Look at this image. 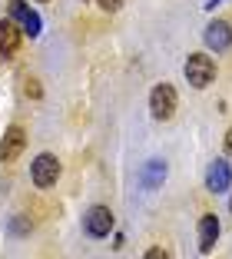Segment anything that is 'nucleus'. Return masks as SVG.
<instances>
[{
    "label": "nucleus",
    "mask_w": 232,
    "mask_h": 259,
    "mask_svg": "<svg viewBox=\"0 0 232 259\" xmlns=\"http://www.w3.org/2000/svg\"><path fill=\"white\" fill-rule=\"evenodd\" d=\"M186 80L196 87V90H206V87L216 80V63H212V57L189 54V60H186Z\"/></svg>",
    "instance_id": "f257e3e1"
},
{
    "label": "nucleus",
    "mask_w": 232,
    "mask_h": 259,
    "mask_svg": "<svg viewBox=\"0 0 232 259\" xmlns=\"http://www.w3.org/2000/svg\"><path fill=\"white\" fill-rule=\"evenodd\" d=\"M30 176H33V186L50 190V186L60 180V160H57L53 153H40L37 160H33V166H30Z\"/></svg>",
    "instance_id": "f03ea898"
},
{
    "label": "nucleus",
    "mask_w": 232,
    "mask_h": 259,
    "mask_svg": "<svg viewBox=\"0 0 232 259\" xmlns=\"http://www.w3.org/2000/svg\"><path fill=\"white\" fill-rule=\"evenodd\" d=\"M150 113L153 120H172L176 113V90L169 83H156L150 93Z\"/></svg>",
    "instance_id": "7ed1b4c3"
},
{
    "label": "nucleus",
    "mask_w": 232,
    "mask_h": 259,
    "mask_svg": "<svg viewBox=\"0 0 232 259\" xmlns=\"http://www.w3.org/2000/svg\"><path fill=\"white\" fill-rule=\"evenodd\" d=\"M7 14L10 20L20 23L23 33H30V37H40V30H43V23H40V14L33 7H27L23 0H7Z\"/></svg>",
    "instance_id": "20e7f679"
},
{
    "label": "nucleus",
    "mask_w": 232,
    "mask_h": 259,
    "mask_svg": "<svg viewBox=\"0 0 232 259\" xmlns=\"http://www.w3.org/2000/svg\"><path fill=\"white\" fill-rule=\"evenodd\" d=\"M113 213H110V206H93L90 213L83 216V226H86V233L90 236H97V239H103V236H110V229H113Z\"/></svg>",
    "instance_id": "39448f33"
},
{
    "label": "nucleus",
    "mask_w": 232,
    "mask_h": 259,
    "mask_svg": "<svg viewBox=\"0 0 232 259\" xmlns=\"http://www.w3.org/2000/svg\"><path fill=\"white\" fill-rule=\"evenodd\" d=\"M23 146H27L23 126H10L7 133H4V143H0V163H17L20 153H23Z\"/></svg>",
    "instance_id": "423d86ee"
},
{
    "label": "nucleus",
    "mask_w": 232,
    "mask_h": 259,
    "mask_svg": "<svg viewBox=\"0 0 232 259\" xmlns=\"http://www.w3.org/2000/svg\"><path fill=\"white\" fill-rule=\"evenodd\" d=\"M20 23L17 20H0V57L4 60H14L17 50H20Z\"/></svg>",
    "instance_id": "0eeeda50"
},
{
    "label": "nucleus",
    "mask_w": 232,
    "mask_h": 259,
    "mask_svg": "<svg viewBox=\"0 0 232 259\" xmlns=\"http://www.w3.org/2000/svg\"><path fill=\"white\" fill-rule=\"evenodd\" d=\"M202 37H206V47H209V50L222 54V50H229V44H232V27L225 20H212Z\"/></svg>",
    "instance_id": "6e6552de"
},
{
    "label": "nucleus",
    "mask_w": 232,
    "mask_h": 259,
    "mask_svg": "<svg viewBox=\"0 0 232 259\" xmlns=\"http://www.w3.org/2000/svg\"><path fill=\"white\" fill-rule=\"evenodd\" d=\"M229 183H232V169H229V163H225V160H212L209 169H206V190L225 193V190H229Z\"/></svg>",
    "instance_id": "1a4fd4ad"
},
{
    "label": "nucleus",
    "mask_w": 232,
    "mask_h": 259,
    "mask_svg": "<svg viewBox=\"0 0 232 259\" xmlns=\"http://www.w3.org/2000/svg\"><path fill=\"white\" fill-rule=\"evenodd\" d=\"M216 239H219V220H216L212 213H206V216L199 220V249H202V252H212Z\"/></svg>",
    "instance_id": "9d476101"
},
{
    "label": "nucleus",
    "mask_w": 232,
    "mask_h": 259,
    "mask_svg": "<svg viewBox=\"0 0 232 259\" xmlns=\"http://www.w3.org/2000/svg\"><path fill=\"white\" fill-rule=\"evenodd\" d=\"M140 180H143V186H146V190H156V186L166 180V163L163 160H150Z\"/></svg>",
    "instance_id": "9b49d317"
},
{
    "label": "nucleus",
    "mask_w": 232,
    "mask_h": 259,
    "mask_svg": "<svg viewBox=\"0 0 232 259\" xmlns=\"http://www.w3.org/2000/svg\"><path fill=\"white\" fill-rule=\"evenodd\" d=\"M23 93H27L30 100H40V97H43V90H40L37 80H23Z\"/></svg>",
    "instance_id": "f8f14e48"
},
{
    "label": "nucleus",
    "mask_w": 232,
    "mask_h": 259,
    "mask_svg": "<svg viewBox=\"0 0 232 259\" xmlns=\"http://www.w3.org/2000/svg\"><path fill=\"white\" fill-rule=\"evenodd\" d=\"M97 4H100V10H106V14H116L126 0H97Z\"/></svg>",
    "instance_id": "ddd939ff"
},
{
    "label": "nucleus",
    "mask_w": 232,
    "mask_h": 259,
    "mask_svg": "<svg viewBox=\"0 0 232 259\" xmlns=\"http://www.w3.org/2000/svg\"><path fill=\"white\" fill-rule=\"evenodd\" d=\"M143 259H169V252H166V249H159V246H153V249L146 252Z\"/></svg>",
    "instance_id": "4468645a"
},
{
    "label": "nucleus",
    "mask_w": 232,
    "mask_h": 259,
    "mask_svg": "<svg viewBox=\"0 0 232 259\" xmlns=\"http://www.w3.org/2000/svg\"><path fill=\"white\" fill-rule=\"evenodd\" d=\"M225 153H229V156H232V130H229V133H225Z\"/></svg>",
    "instance_id": "2eb2a0df"
},
{
    "label": "nucleus",
    "mask_w": 232,
    "mask_h": 259,
    "mask_svg": "<svg viewBox=\"0 0 232 259\" xmlns=\"http://www.w3.org/2000/svg\"><path fill=\"white\" fill-rule=\"evenodd\" d=\"M40 4H43V0H40Z\"/></svg>",
    "instance_id": "dca6fc26"
},
{
    "label": "nucleus",
    "mask_w": 232,
    "mask_h": 259,
    "mask_svg": "<svg viewBox=\"0 0 232 259\" xmlns=\"http://www.w3.org/2000/svg\"><path fill=\"white\" fill-rule=\"evenodd\" d=\"M216 4H219V0H216Z\"/></svg>",
    "instance_id": "f3484780"
}]
</instances>
